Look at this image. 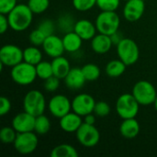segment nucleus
Wrapping results in <instances>:
<instances>
[{
    "label": "nucleus",
    "mask_w": 157,
    "mask_h": 157,
    "mask_svg": "<svg viewBox=\"0 0 157 157\" xmlns=\"http://www.w3.org/2000/svg\"><path fill=\"white\" fill-rule=\"evenodd\" d=\"M23 61L33 65H37L42 61V52L38 48V46L27 47L23 50Z\"/></svg>",
    "instance_id": "obj_24"
},
{
    "label": "nucleus",
    "mask_w": 157,
    "mask_h": 157,
    "mask_svg": "<svg viewBox=\"0 0 157 157\" xmlns=\"http://www.w3.org/2000/svg\"><path fill=\"white\" fill-rule=\"evenodd\" d=\"M154 106H155V110H156L157 112V97L156 98H155V102H154Z\"/></svg>",
    "instance_id": "obj_43"
},
{
    "label": "nucleus",
    "mask_w": 157,
    "mask_h": 157,
    "mask_svg": "<svg viewBox=\"0 0 157 157\" xmlns=\"http://www.w3.org/2000/svg\"><path fill=\"white\" fill-rule=\"evenodd\" d=\"M140 123L135 118L125 119L120 126V132L126 139H134L140 133Z\"/></svg>",
    "instance_id": "obj_20"
},
{
    "label": "nucleus",
    "mask_w": 157,
    "mask_h": 157,
    "mask_svg": "<svg viewBox=\"0 0 157 157\" xmlns=\"http://www.w3.org/2000/svg\"><path fill=\"white\" fill-rule=\"evenodd\" d=\"M113 42L110 36L98 33L91 40V49L98 54H105L111 49Z\"/></svg>",
    "instance_id": "obj_19"
},
{
    "label": "nucleus",
    "mask_w": 157,
    "mask_h": 157,
    "mask_svg": "<svg viewBox=\"0 0 157 157\" xmlns=\"http://www.w3.org/2000/svg\"><path fill=\"white\" fill-rule=\"evenodd\" d=\"M140 106L141 105L132 94L125 93L118 98L115 108L118 115L122 120H125L135 118L139 113Z\"/></svg>",
    "instance_id": "obj_4"
},
{
    "label": "nucleus",
    "mask_w": 157,
    "mask_h": 157,
    "mask_svg": "<svg viewBox=\"0 0 157 157\" xmlns=\"http://www.w3.org/2000/svg\"><path fill=\"white\" fill-rule=\"evenodd\" d=\"M47 107L50 113L53 117L60 119L67 113L71 112L72 101H70V99L66 96L63 94H58L53 96L49 100Z\"/></svg>",
    "instance_id": "obj_11"
},
{
    "label": "nucleus",
    "mask_w": 157,
    "mask_h": 157,
    "mask_svg": "<svg viewBox=\"0 0 157 157\" xmlns=\"http://www.w3.org/2000/svg\"><path fill=\"white\" fill-rule=\"evenodd\" d=\"M28 6L34 14H41L49 8L50 0H29Z\"/></svg>",
    "instance_id": "obj_31"
},
{
    "label": "nucleus",
    "mask_w": 157,
    "mask_h": 157,
    "mask_svg": "<svg viewBox=\"0 0 157 157\" xmlns=\"http://www.w3.org/2000/svg\"><path fill=\"white\" fill-rule=\"evenodd\" d=\"M66 86L73 90L80 89L84 86L85 83L86 82V79L82 72V69L79 67H74L71 68L65 78L63 79Z\"/></svg>",
    "instance_id": "obj_18"
},
{
    "label": "nucleus",
    "mask_w": 157,
    "mask_h": 157,
    "mask_svg": "<svg viewBox=\"0 0 157 157\" xmlns=\"http://www.w3.org/2000/svg\"><path fill=\"white\" fill-rule=\"evenodd\" d=\"M33 14L28 4H17L6 15L10 29L17 32L26 30L32 23Z\"/></svg>",
    "instance_id": "obj_1"
},
{
    "label": "nucleus",
    "mask_w": 157,
    "mask_h": 157,
    "mask_svg": "<svg viewBox=\"0 0 157 157\" xmlns=\"http://www.w3.org/2000/svg\"><path fill=\"white\" fill-rule=\"evenodd\" d=\"M121 0H97V6L101 11H116Z\"/></svg>",
    "instance_id": "obj_32"
},
{
    "label": "nucleus",
    "mask_w": 157,
    "mask_h": 157,
    "mask_svg": "<svg viewBox=\"0 0 157 157\" xmlns=\"http://www.w3.org/2000/svg\"><path fill=\"white\" fill-rule=\"evenodd\" d=\"M75 133L78 143L86 148L96 146L100 140L99 131L96 128L95 125L92 124L83 122V124L80 126Z\"/></svg>",
    "instance_id": "obj_9"
},
{
    "label": "nucleus",
    "mask_w": 157,
    "mask_h": 157,
    "mask_svg": "<svg viewBox=\"0 0 157 157\" xmlns=\"http://www.w3.org/2000/svg\"><path fill=\"white\" fill-rule=\"evenodd\" d=\"M63 47L67 52H76L79 51L83 44V39L75 31H70L64 34L62 38Z\"/></svg>",
    "instance_id": "obj_21"
},
{
    "label": "nucleus",
    "mask_w": 157,
    "mask_h": 157,
    "mask_svg": "<svg viewBox=\"0 0 157 157\" xmlns=\"http://www.w3.org/2000/svg\"><path fill=\"white\" fill-rule=\"evenodd\" d=\"M59 125L60 128L68 133H73V132H76L77 130L80 128V126L83 124L84 120H82V117L78 114H76L75 112H74L73 110L69 113H67L66 115H64L63 117L59 119Z\"/></svg>",
    "instance_id": "obj_16"
},
{
    "label": "nucleus",
    "mask_w": 157,
    "mask_h": 157,
    "mask_svg": "<svg viewBox=\"0 0 157 157\" xmlns=\"http://www.w3.org/2000/svg\"><path fill=\"white\" fill-rule=\"evenodd\" d=\"M121 1H125L126 2V1H129V0H121Z\"/></svg>",
    "instance_id": "obj_44"
},
{
    "label": "nucleus",
    "mask_w": 157,
    "mask_h": 157,
    "mask_svg": "<svg viewBox=\"0 0 157 157\" xmlns=\"http://www.w3.org/2000/svg\"><path fill=\"white\" fill-rule=\"evenodd\" d=\"M9 28H10V26H9L7 16L0 13V33L4 34L5 32H6V30Z\"/></svg>",
    "instance_id": "obj_40"
},
{
    "label": "nucleus",
    "mask_w": 157,
    "mask_h": 157,
    "mask_svg": "<svg viewBox=\"0 0 157 157\" xmlns=\"http://www.w3.org/2000/svg\"><path fill=\"white\" fill-rule=\"evenodd\" d=\"M17 136V132L12 126L3 127L0 131V140L4 144H14Z\"/></svg>",
    "instance_id": "obj_29"
},
{
    "label": "nucleus",
    "mask_w": 157,
    "mask_h": 157,
    "mask_svg": "<svg viewBox=\"0 0 157 157\" xmlns=\"http://www.w3.org/2000/svg\"><path fill=\"white\" fill-rule=\"evenodd\" d=\"M75 22L70 14H64L61 16L58 19V28L64 33L74 31Z\"/></svg>",
    "instance_id": "obj_30"
},
{
    "label": "nucleus",
    "mask_w": 157,
    "mask_h": 157,
    "mask_svg": "<svg viewBox=\"0 0 157 157\" xmlns=\"http://www.w3.org/2000/svg\"><path fill=\"white\" fill-rule=\"evenodd\" d=\"M51 126L52 124H51L50 119L44 114H41L36 117L34 132L38 135H45L50 132Z\"/></svg>",
    "instance_id": "obj_26"
},
{
    "label": "nucleus",
    "mask_w": 157,
    "mask_h": 157,
    "mask_svg": "<svg viewBox=\"0 0 157 157\" xmlns=\"http://www.w3.org/2000/svg\"><path fill=\"white\" fill-rule=\"evenodd\" d=\"M97 5V0H73L74 7L80 12H86Z\"/></svg>",
    "instance_id": "obj_33"
},
{
    "label": "nucleus",
    "mask_w": 157,
    "mask_h": 157,
    "mask_svg": "<svg viewBox=\"0 0 157 157\" xmlns=\"http://www.w3.org/2000/svg\"><path fill=\"white\" fill-rule=\"evenodd\" d=\"M110 110H111L110 106L106 101H98V102H96L95 109H94V113H95L96 116H98V117H107L108 115H109Z\"/></svg>",
    "instance_id": "obj_35"
},
{
    "label": "nucleus",
    "mask_w": 157,
    "mask_h": 157,
    "mask_svg": "<svg viewBox=\"0 0 157 157\" xmlns=\"http://www.w3.org/2000/svg\"><path fill=\"white\" fill-rule=\"evenodd\" d=\"M38 29L40 31H42L46 37H48L50 35L54 34V31H55V24L51 19H44V20H42L39 24Z\"/></svg>",
    "instance_id": "obj_36"
},
{
    "label": "nucleus",
    "mask_w": 157,
    "mask_h": 157,
    "mask_svg": "<svg viewBox=\"0 0 157 157\" xmlns=\"http://www.w3.org/2000/svg\"><path fill=\"white\" fill-rule=\"evenodd\" d=\"M132 94L141 106H149L154 104L157 97L155 86L147 80H141L135 83L132 87Z\"/></svg>",
    "instance_id": "obj_7"
},
{
    "label": "nucleus",
    "mask_w": 157,
    "mask_h": 157,
    "mask_svg": "<svg viewBox=\"0 0 157 157\" xmlns=\"http://www.w3.org/2000/svg\"><path fill=\"white\" fill-rule=\"evenodd\" d=\"M84 122L87 123V124L95 125V122H96V115H95V113H90V114L86 115L84 117Z\"/></svg>",
    "instance_id": "obj_41"
},
{
    "label": "nucleus",
    "mask_w": 157,
    "mask_h": 157,
    "mask_svg": "<svg viewBox=\"0 0 157 157\" xmlns=\"http://www.w3.org/2000/svg\"><path fill=\"white\" fill-rule=\"evenodd\" d=\"M42 49L44 52L51 58H56L59 56H62L63 52H65L63 47V39H61L59 36L52 34L48 37H46L43 44Z\"/></svg>",
    "instance_id": "obj_15"
},
{
    "label": "nucleus",
    "mask_w": 157,
    "mask_h": 157,
    "mask_svg": "<svg viewBox=\"0 0 157 157\" xmlns=\"http://www.w3.org/2000/svg\"><path fill=\"white\" fill-rule=\"evenodd\" d=\"M50 155L52 157H77L78 152L71 144H62L55 146L52 150Z\"/></svg>",
    "instance_id": "obj_25"
},
{
    "label": "nucleus",
    "mask_w": 157,
    "mask_h": 157,
    "mask_svg": "<svg viewBox=\"0 0 157 157\" xmlns=\"http://www.w3.org/2000/svg\"><path fill=\"white\" fill-rule=\"evenodd\" d=\"M110 38H111V40H112V42H113V45H118L119 43H120V41L123 39L121 36V34L119 33V31H117L116 33H114V34H112L111 36H110Z\"/></svg>",
    "instance_id": "obj_42"
},
{
    "label": "nucleus",
    "mask_w": 157,
    "mask_h": 157,
    "mask_svg": "<svg viewBox=\"0 0 157 157\" xmlns=\"http://www.w3.org/2000/svg\"><path fill=\"white\" fill-rule=\"evenodd\" d=\"M16 151L20 155H30L39 145L38 134L35 132H19L14 142Z\"/></svg>",
    "instance_id": "obj_8"
},
{
    "label": "nucleus",
    "mask_w": 157,
    "mask_h": 157,
    "mask_svg": "<svg viewBox=\"0 0 157 157\" xmlns=\"http://www.w3.org/2000/svg\"><path fill=\"white\" fill-rule=\"evenodd\" d=\"M46 39V36L42 31H40L38 28L34 30H32L29 36V40L30 43L34 46H42L44 40Z\"/></svg>",
    "instance_id": "obj_34"
},
{
    "label": "nucleus",
    "mask_w": 157,
    "mask_h": 157,
    "mask_svg": "<svg viewBox=\"0 0 157 157\" xmlns=\"http://www.w3.org/2000/svg\"><path fill=\"white\" fill-rule=\"evenodd\" d=\"M74 31L76 32L83 40H91L97 34L96 24L88 19L77 20L75 24Z\"/></svg>",
    "instance_id": "obj_17"
},
{
    "label": "nucleus",
    "mask_w": 157,
    "mask_h": 157,
    "mask_svg": "<svg viewBox=\"0 0 157 157\" xmlns=\"http://www.w3.org/2000/svg\"><path fill=\"white\" fill-rule=\"evenodd\" d=\"M60 80L58 77H56L55 75H52L51 77H49L48 79L44 80V88L47 92H55L59 86H60Z\"/></svg>",
    "instance_id": "obj_37"
},
{
    "label": "nucleus",
    "mask_w": 157,
    "mask_h": 157,
    "mask_svg": "<svg viewBox=\"0 0 157 157\" xmlns=\"http://www.w3.org/2000/svg\"><path fill=\"white\" fill-rule=\"evenodd\" d=\"M96 105L95 98L86 93H81L76 95L72 100V110L81 117H85L87 114L94 113Z\"/></svg>",
    "instance_id": "obj_12"
},
{
    "label": "nucleus",
    "mask_w": 157,
    "mask_h": 157,
    "mask_svg": "<svg viewBox=\"0 0 157 157\" xmlns=\"http://www.w3.org/2000/svg\"><path fill=\"white\" fill-rule=\"evenodd\" d=\"M52 65L53 75H55L59 79H64L72 68L69 61L63 55L53 58L52 61Z\"/></svg>",
    "instance_id": "obj_22"
},
{
    "label": "nucleus",
    "mask_w": 157,
    "mask_h": 157,
    "mask_svg": "<svg viewBox=\"0 0 157 157\" xmlns=\"http://www.w3.org/2000/svg\"><path fill=\"white\" fill-rule=\"evenodd\" d=\"M23 62V50L15 44H6L0 49V63L4 66L13 67Z\"/></svg>",
    "instance_id": "obj_10"
},
{
    "label": "nucleus",
    "mask_w": 157,
    "mask_h": 157,
    "mask_svg": "<svg viewBox=\"0 0 157 157\" xmlns=\"http://www.w3.org/2000/svg\"><path fill=\"white\" fill-rule=\"evenodd\" d=\"M36 66V72H37V76L40 79L46 80L49 77L53 75V71H52V62H47V61H41Z\"/></svg>",
    "instance_id": "obj_27"
},
{
    "label": "nucleus",
    "mask_w": 157,
    "mask_h": 157,
    "mask_svg": "<svg viewBox=\"0 0 157 157\" xmlns=\"http://www.w3.org/2000/svg\"><path fill=\"white\" fill-rule=\"evenodd\" d=\"M23 109L24 111L37 117L39 115L44 114L46 107V99L44 95L39 90L29 91L23 98Z\"/></svg>",
    "instance_id": "obj_5"
},
{
    "label": "nucleus",
    "mask_w": 157,
    "mask_h": 157,
    "mask_svg": "<svg viewBox=\"0 0 157 157\" xmlns=\"http://www.w3.org/2000/svg\"><path fill=\"white\" fill-rule=\"evenodd\" d=\"M81 69L86 81H96L100 76V68L95 63H86Z\"/></svg>",
    "instance_id": "obj_28"
},
{
    "label": "nucleus",
    "mask_w": 157,
    "mask_h": 157,
    "mask_svg": "<svg viewBox=\"0 0 157 157\" xmlns=\"http://www.w3.org/2000/svg\"><path fill=\"white\" fill-rule=\"evenodd\" d=\"M11 109V102L6 97L0 98V116H5Z\"/></svg>",
    "instance_id": "obj_39"
},
{
    "label": "nucleus",
    "mask_w": 157,
    "mask_h": 157,
    "mask_svg": "<svg viewBox=\"0 0 157 157\" xmlns=\"http://www.w3.org/2000/svg\"><path fill=\"white\" fill-rule=\"evenodd\" d=\"M17 5V0H0V13L7 15Z\"/></svg>",
    "instance_id": "obj_38"
},
{
    "label": "nucleus",
    "mask_w": 157,
    "mask_h": 157,
    "mask_svg": "<svg viewBox=\"0 0 157 157\" xmlns=\"http://www.w3.org/2000/svg\"><path fill=\"white\" fill-rule=\"evenodd\" d=\"M10 76L12 81L17 85L29 86L32 84L38 77L36 66L23 61L18 64L11 67Z\"/></svg>",
    "instance_id": "obj_3"
},
{
    "label": "nucleus",
    "mask_w": 157,
    "mask_h": 157,
    "mask_svg": "<svg viewBox=\"0 0 157 157\" xmlns=\"http://www.w3.org/2000/svg\"><path fill=\"white\" fill-rule=\"evenodd\" d=\"M35 120H36L35 116L26 111L20 112L12 119L11 126L17 132V133L34 132Z\"/></svg>",
    "instance_id": "obj_14"
},
{
    "label": "nucleus",
    "mask_w": 157,
    "mask_h": 157,
    "mask_svg": "<svg viewBox=\"0 0 157 157\" xmlns=\"http://www.w3.org/2000/svg\"><path fill=\"white\" fill-rule=\"evenodd\" d=\"M126 67L127 65L121 59H115L109 61L107 63L105 67V72L108 76L111 78H118L125 73Z\"/></svg>",
    "instance_id": "obj_23"
},
{
    "label": "nucleus",
    "mask_w": 157,
    "mask_h": 157,
    "mask_svg": "<svg viewBox=\"0 0 157 157\" xmlns=\"http://www.w3.org/2000/svg\"><path fill=\"white\" fill-rule=\"evenodd\" d=\"M145 10L144 0H129L125 2L123 7V17L130 22L138 21Z\"/></svg>",
    "instance_id": "obj_13"
},
{
    "label": "nucleus",
    "mask_w": 157,
    "mask_h": 157,
    "mask_svg": "<svg viewBox=\"0 0 157 157\" xmlns=\"http://www.w3.org/2000/svg\"><path fill=\"white\" fill-rule=\"evenodd\" d=\"M95 24L98 33L111 36L119 31L121 18L116 11H101L96 17Z\"/></svg>",
    "instance_id": "obj_2"
},
{
    "label": "nucleus",
    "mask_w": 157,
    "mask_h": 157,
    "mask_svg": "<svg viewBox=\"0 0 157 157\" xmlns=\"http://www.w3.org/2000/svg\"><path fill=\"white\" fill-rule=\"evenodd\" d=\"M117 53L119 59L127 66L136 63L140 57V50L137 43L130 38H123L120 41L117 45Z\"/></svg>",
    "instance_id": "obj_6"
}]
</instances>
